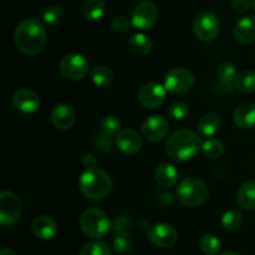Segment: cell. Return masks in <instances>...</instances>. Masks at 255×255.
I'll list each match as a JSON object with an SVG mask.
<instances>
[{"label": "cell", "mask_w": 255, "mask_h": 255, "mask_svg": "<svg viewBox=\"0 0 255 255\" xmlns=\"http://www.w3.org/2000/svg\"><path fill=\"white\" fill-rule=\"evenodd\" d=\"M47 32L41 21L27 19L20 22L15 29L14 41L19 51L27 56H36L45 49Z\"/></svg>", "instance_id": "obj_1"}, {"label": "cell", "mask_w": 255, "mask_h": 255, "mask_svg": "<svg viewBox=\"0 0 255 255\" xmlns=\"http://www.w3.org/2000/svg\"><path fill=\"white\" fill-rule=\"evenodd\" d=\"M201 148L202 141L199 134L187 128L174 131L166 142L167 154L174 162L188 161Z\"/></svg>", "instance_id": "obj_2"}, {"label": "cell", "mask_w": 255, "mask_h": 255, "mask_svg": "<svg viewBox=\"0 0 255 255\" xmlns=\"http://www.w3.org/2000/svg\"><path fill=\"white\" fill-rule=\"evenodd\" d=\"M79 188L86 198L100 201L106 198L111 193V177L104 169L91 167L87 168L80 177Z\"/></svg>", "instance_id": "obj_3"}, {"label": "cell", "mask_w": 255, "mask_h": 255, "mask_svg": "<svg viewBox=\"0 0 255 255\" xmlns=\"http://www.w3.org/2000/svg\"><path fill=\"white\" fill-rule=\"evenodd\" d=\"M177 199L187 207L202 206L208 199L209 191L203 181L196 177L182 179L177 187Z\"/></svg>", "instance_id": "obj_4"}, {"label": "cell", "mask_w": 255, "mask_h": 255, "mask_svg": "<svg viewBox=\"0 0 255 255\" xmlns=\"http://www.w3.org/2000/svg\"><path fill=\"white\" fill-rule=\"evenodd\" d=\"M80 227L90 238H104L111 229L112 224L109 217L100 208H89L81 214Z\"/></svg>", "instance_id": "obj_5"}, {"label": "cell", "mask_w": 255, "mask_h": 255, "mask_svg": "<svg viewBox=\"0 0 255 255\" xmlns=\"http://www.w3.org/2000/svg\"><path fill=\"white\" fill-rule=\"evenodd\" d=\"M194 84V75L184 67L171 69L164 77V87L173 94H186L193 89Z\"/></svg>", "instance_id": "obj_6"}, {"label": "cell", "mask_w": 255, "mask_h": 255, "mask_svg": "<svg viewBox=\"0 0 255 255\" xmlns=\"http://www.w3.org/2000/svg\"><path fill=\"white\" fill-rule=\"evenodd\" d=\"M221 30L219 17L212 11H204L196 17L193 24V31L202 41H212L216 39Z\"/></svg>", "instance_id": "obj_7"}, {"label": "cell", "mask_w": 255, "mask_h": 255, "mask_svg": "<svg viewBox=\"0 0 255 255\" xmlns=\"http://www.w3.org/2000/svg\"><path fill=\"white\" fill-rule=\"evenodd\" d=\"M21 214V202L19 197L10 191L0 193V224L2 227L16 223Z\"/></svg>", "instance_id": "obj_8"}, {"label": "cell", "mask_w": 255, "mask_h": 255, "mask_svg": "<svg viewBox=\"0 0 255 255\" xmlns=\"http://www.w3.org/2000/svg\"><path fill=\"white\" fill-rule=\"evenodd\" d=\"M60 71L66 79L81 80L89 74L90 64L82 55L67 54L60 60Z\"/></svg>", "instance_id": "obj_9"}, {"label": "cell", "mask_w": 255, "mask_h": 255, "mask_svg": "<svg viewBox=\"0 0 255 255\" xmlns=\"http://www.w3.org/2000/svg\"><path fill=\"white\" fill-rule=\"evenodd\" d=\"M157 6L153 1H142L132 11L131 22L136 29L149 30L157 21Z\"/></svg>", "instance_id": "obj_10"}, {"label": "cell", "mask_w": 255, "mask_h": 255, "mask_svg": "<svg viewBox=\"0 0 255 255\" xmlns=\"http://www.w3.org/2000/svg\"><path fill=\"white\" fill-rule=\"evenodd\" d=\"M148 241L158 248H171L178 239V233L173 226L167 223H157L149 227Z\"/></svg>", "instance_id": "obj_11"}, {"label": "cell", "mask_w": 255, "mask_h": 255, "mask_svg": "<svg viewBox=\"0 0 255 255\" xmlns=\"http://www.w3.org/2000/svg\"><path fill=\"white\" fill-rule=\"evenodd\" d=\"M167 96V89L157 82L146 84L138 92V101L144 109L154 110L164 104Z\"/></svg>", "instance_id": "obj_12"}, {"label": "cell", "mask_w": 255, "mask_h": 255, "mask_svg": "<svg viewBox=\"0 0 255 255\" xmlns=\"http://www.w3.org/2000/svg\"><path fill=\"white\" fill-rule=\"evenodd\" d=\"M169 129L168 121L163 116L153 115L146 119L142 124V136L149 142H158L167 136Z\"/></svg>", "instance_id": "obj_13"}, {"label": "cell", "mask_w": 255, "mask_h": 255, "mask_svg": "<svg viewBox=\"0 0 255 255\" xmlns=\"http://www.w3.org/2000/svg\"><path fill=\"white\" fill-rule=\"evenodd\" d=\"M12 105L15 109L24 114H32L40 107V97L35 91L29 89L17 90L11 99Z\"/></svg>", "instance_id": "obj_14"}, {"label": "cell", "mask_w": 255, "mask_h": 255, "mask_svg": "<svg viewBox=\"0 0 255 255\" xmlns=\"http://www.w3.org/2000/svg\"><path fill=\"white\" fill-rule=\"evenodd\" d=\"M32 233L41 241H50L57 233V223L49 216H39L32 222Z\"/></svg>", "instance_id": "obj_15"}, {"label": "cell", "mask_w": 255, "mask_h": 255, "mask_svg": "<svg viewBox=\"0 0 255 255\" xmlns=\"http://www.w3.org/2000/svg\"><path fill=\"white\" fill-rule=\"evenodd\" d=\"M76 121L75 112L69 105L59 104L52 109L51 111V122L56 128L59 129H70L74 126Z\"/></svg>", "instance_id": "obj_16"}, {"label": "cell", "mask_w": 255, "mask_h": 255, "mask_svg": "<svg viewBox=\"0 0 255 255\" xmlns=\"http://www.w3.org/2000/svg\"><path fill=\"white\" fill-rule=\"evenodd\" d=\"M234 37L238 42L244 45L255 42V16L249 15L239 20L234 26Z\"/></svg>", "instance_id": "obj_17"}, {"label": "cell", "mask_w": 255, "mask_h": 255, "mask_svg": "<svg viewBox=\"0 0 255 255\" xmlns=\"http://www.w3.org/2000/svg\"><path fill=\"white\" fill-rule=\"evenodd\" d=\"M116 144L124 153L134 154L141 149L142 141L139 134L133 129H122L116 137Z\"/></svg>", "instance_id": "obj_18"}, {"label": "cell", "mask_w": 255, "mask_h": 255, "mask_svg": "<svg viewBox=\"0 0 255 255\" xmlns=\"http://www.w3.org/2000/svg\"><path fill=\"white\" fill-rule=\"evenodd\" d=\"M234 124L244 129L255 127V106L252 104H242L234 110Z\"/></svg>", "instance_id": "obj_19"}, {"label": "cell", "mask_w": 255, "mask_h": 255, "mask_svg": "<svg viewBox=\"0 0 255 255\" xmlns=\"http://www.w3.org/2000/svg\"><path fill=\"white\" fill-rule=\"evenodd\" d=\"M154 177H156V182L162 188H171L177 183L178 172H177L176 167L172 164L162 163L157 167Z\"/></svg>", "instance_id": "obj_20"}, {"label": "cell", "mask_w": 255, "mask_h": 255, "mask_svg": "<svg viewBox=\"0 0 255 255\" xmlns=\"http://www.w3.org/2000/svg\"><path fill=\"white\" fill-rule=\"evenodd\" d=\"M237 201L243 209H255V181H248L241 186L237 193Z\"/></svg>", "instance_id": "obj_21"}, {"label": "cell", "mask_w": 255, "mask_h": 255, "mask_svg": "<svg viewBox=\"0 0 255 255\" xmlns=\"http://www.w3.org/2000/svg\"><path fill=\"white\" fill-rule=\"evenodd\" d=\"M222 125V120L219 115L216 112H208V114L203 115L198 122V129L201 134L207 137H211L216 134L219 131Z\"/></svg>", "instance_id": "obj_22"}, {"label": "cell", "mask_w": 255, "mask_h": 255, "mask_svg": "<svg viewBox=\"0 0 255 255\" xmlns=\"http://www.w3.org/2000/svg\"><path fill=\"white\" fill-rule=\"evenodd\" d=\"M106 11V4L104 0H84L81 5V12L87 20H99Z\"/></svg>", "instance_id": "obj_23"}, {"label": "cell", "mask_w": 255, "mask_h": 255, "mask_svg": "<svg viewBox=\"0 0 255 255\" xmlns=\"http://www.w3.org/2000/svg\"><path fill=\"white\" fill-rule=\"evenodd\" d=\"M129 47H131L132 51L137 55H144L149 54L152 50V41L147 35L141 34V32H137L133 34L128 40Z\"/></svg>", "instance_id": "obj_24"}, {"label": "cell", "mask_w": 255, "mask_h": 255, "mask_svg": "<svg viewBox=\"0 0 255 255\" xmlns=\"http://www.w3.org/2000/svg\"><path fill=\"white\" fill-rule=\"evenodd\" d=\"M236 87L244 94H252L255 91V72L252 70H244L237 75L234 80Z\"/></svg>", "instance_id": "obj_25"}, {"label": "cell", "mask_w": 255, "mask_h": 255, "mask_svg": "<svg viewBox=\"0 0 255 255\" xmlns=\"http://www.w3.org/2000/svg\"><path fill=\"white\" fill-rule=\"evenodd\" d=\"M92 81L99 87H109L114 82V72L107 66H96L91 71Z\"/></svg>", "instance_id": "obj_26"}, {"label": "cell", "mask_w": 255, "mask_h": 255, "mask_svg": "<svg viewBox=\"0 0 255 255\" xmlns=\"http://www.w3.org/2000/svg\"><path fill=\"white\" fill-rule=\"evenodd\" d=\"M202 152H203L204 156L208 157V158L217 159L219 158V157L223 156L224 144L217 138L207 139V141L202 144Z\"/></svg>", "instance_id": "obj_27"}, {"label": "cell", "mask_w": 255, "mask_h": 255, "mask_svg": "<svg viewBox=\"0 0 255 255\" xmlns=\"http://www.w3.org/2000/svg\"><path fill=\"white\" fill-rule=\"evenodd\" d=\"M133 237L128 232H119L114 238V251L119 254H124L132 248Z\"/></svg>", "instance_id": "obj_28"}, {"label": "cell", "mask_w": 255, "mask_h": 255, "mask_svg": "<svg viewBox=\"0 0 255 255\" xmlns=\"http://www.w3.org/2000/svg\"><path fill=\"white\" fill-rule=\"evenodd\" d=\"M222 226L226 231L234 232L239 229L242 226V213L237 209H232V211L226 212L222 217Z\"/></svg>", "instance_id": "obj_29"}, {"label": "cell", "mask_w": 255, "mask_h": 255, "mask_svg": "<svg viewBox=\"0 0 255 255\" xmlns=\"http://www.w3.org/2000/svg\"><path fill=\"white\" fill-rule=\"evenodd\" d=\"M79 255H112L110 247L104 242H90L85 244L79 252Z\"/></svg>", "instance_id": "obj_30"}, {"label": "cell", "mask_w": 255, "mask_h": 255, "mask_svg": "<svg viewBox=\"0 0 255 255\" xmlns=\"http://www.w3.org/2000/svg\"><path fill=\"white\" fill-rule=\"evenodd\" d=\"M199 248L206 255H217L221 251V241L216 236H204L199 242Z\"/></svg>", "instance_id": "obj_31"}, {"label": "cell", "mask_w": 255, "mask_h": 255, "mask_svg": "<svg viewBox=\"0 0 255 255\" xmlns=\"http://www.w3.org/2000/svg\"><path fill=\"white\" fill-rule=\"evenodd\" d=\"M44 21L50 26H59L64 21V10L60 6H50L44 12Z\"/></svg>", "instance_id": "obj_32"}, {"label": "cell", "mask_w": 255, "mask_h": 255, "mask_svg": "<svg viewBox=\"0 0 255 255\" xmlns=\"http://www.w3.org/2000/svg\"><path fill=\"white\" fill-rule=\"evenodd\" d=\"M120 128H121V120L117 116H115V115H109V116H105L101 120L102 132L109 134V136L117 133Z\"/></svg>", "instance_id": "obj_33"}, {"label": "cell", "mask_w": 255, "mask_h": 255, "mask_svg": "<svg viewBox=\"0 0 255 255\" xmlns=\"http://www.w3.org/2000/svg\"><path fill=\"white\" fill-rule=\"evenodd\" d=\"M217 75H218L219 80H222L223 82H231L236 80L237 69L234 64L229 61H224L217 69Z\"/></svg>", "instance_id": "obj_34"}, {"label": "cell", "mask_w": 255, "mask_h": 255, "mask_svg": "<svg viewBox=\"0 0 255 255\" xmlns=\"http://www.w3.org/2000/svg\"><path fill=\"white\" fill-rule=\"evenodd\" d=\"M189 114V106L183 101H176L168 109V116L173 120H183Z\"/></svg>", "instance_id": "obj_35"}, {"label": "cell", "mask_w": 255, "mask_h": 255, "mask_svg": "<svg viewBox=\"0 0 255 255\" xmlns=\"http://www.w3.org/2000/svg\"><path fill=\"white\" fill-rule=\"evenodd\" d=\"M95 146L99 151L101 152H109L111 151L112 147V139L109 134H100L95 138Z\"/></svg>", "instance_id": "obj_36"}, {"label": "cell", "mask_w": 255, "mask_h": 255, "mask_svg": "<svg viewBox=\"0 0 255 255\" xmlns=\"http://www.w3.org/2000/svg\"><path fill=\"white\" fill-rule=\"evenodd\" d=\"M132 22L126 16H117L112 21V29L116 32H126Z\"/></svg>", "instance_id": "obj_37"}, {"label": "cell", "mask_w": 255, "mask_h": 255, "mask_svg": "<svg viewBox=\"0 0 255 255\" xmlns=\"http://www.w3.org/2000/svg\"><path fill=\"white\" fill-rule=\"evenodd\" d=\"M251 6V0H232V7L237 12H244Z\"/></svg>", "instance_id": "obj_38"}, {"label": "cell", "mask_w": 255, "mask_h": 255, "mask_svg": "<svg viewBox=\"0 0 255 255\" xmlns=\"http://www.w3.org/2000/svg\"><path fill=\"white\" fill-rule=\"evenodd\" d=\"M129 223H131V222H129V219L127 218L126 216H121L119 217V218H116V221L114 222V226L112 227H114L115 231L119 233V232H125V229L128 227Z\"/></svg>", "instance_id": "obj_39"}, {"label": "cell", "mask_w": 255, "mask_h": 255, "mask_svg": "<svg viewBox=\"0 0 255 255\" xmlns=\"http://www.w3.org/2000/svg\"><path fill=\"white\" fill-rule=\"evenodd\" d=\"M84 164L87 167V168L95 167V164H96V159H95V156H92V154H86V156L84 157Z\"/></svg>", "instance_id": "obj_40"}, {"label": "cell", "mask_w": 255, "mask_h": 255, "mask_svg": "<svg viewBox=\"0 0 255 255\" xmlns=\"http://www.w3.org/2000/svg\"><path fill=\"white\" fill-rule=\"evenodd\" d=\"M0 255H16V253L10 248H2L0 251Z\"/></svg>", "instance_id": "obj_41"}, {"label": "cell", "mask_w": 255, "mask_h": 255, "mask_svg": "<svg viewBox=\"0 0 255 255\" xmlns=\"http://www.w3.org/2000/svg\"><path fill=\"white\" fill-rule=\"evenodd\" d=\"M219 255H241V254L234 253V252H227V253H222V254H219Z\"/></svg>", "instance_id": "obj_42"}, {"label": "cell", "mask_w": 255, "mask_h": 255, "mask_svg": "<svg viewBox=\"0 0 255 255\" xmlns=\"http://www.w3.org/2000/svg\"><path fill=\"white\" fill-rule=\"evenodd\" d=\"M253 6H254V9H255V0H253Z\"/></svg>", "instance_id": "obj_43"}]
</instances>
